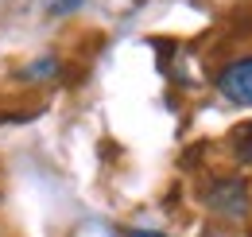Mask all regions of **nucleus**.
I'll return each instance as SVG.
<instances>
[{
  "label": "nucleus",
  "instance_id": "5",
  "mask_svg": "<svg viewBox=\"0 0 252 237\" xmlns=\"http://www.w3.org/2000/svg\"><path fill=\"white\" fill-rule=\"evenodd\" d=\"M241 156H245V159L252 163V140H245V144H241Z\"/></svg>",
  "mask_w": 252,
  "mask_h": 237
},
{
  "label": "nucleus",
  "instance_id": "4",
  "mask_svg": "<svg viewBox=\"0 0 252 237\" xmlns=\"http://www.w3.org/2000/svg\"><path fill=\"white\" fill-rule=\"evenodd\" d=\"M125 237H167V234H156V230H128Z\"/></svg>",
  "mask_w": 252,
  "mask_h": 237
},
{
  "label": "nucleus",
  "instance_id": "2",
  "mask_svg": "<svg viewBox=\"0 0 252 237\" xmlns=\"http://www.w3.org/2000/svg\"><path fill=\"white\" fill-rule=\"evenodd\" d=\"M206 202L225 214V218H241L245 210H249V187L241 183V179H221L210 187V195H206Z\"/></svg>",
  "mask_w": 252,
  "mask_h": 237
},
{
  "label": "nucleus",
  "instance_id": "3",
  "mask_svg": "<svg viewBox=\"0 0 252 237\" xmlns=\"http://www.w3.org/2000/svg\"><path fill=\"white\" fill-rule=\"evenodd\" d=\"M43 74L55 78V74H59V62L47 59V62H32V70H24V78H43Z\"/></svg>",
  "mask_w": 252,
  "mask_h": 237
},
{
  "label": "nucleus",
  "instance_id": "1",
  "mask_svg": "<svg viewBox=\"0 0 252 237\" xmlns=\"http://www.w3.org/2000/svg\"><path fill=\"white\" fill-rule=\"evenodd\" d=\"M218 93L233 105H252V55H241V59L221 66Z\"/></svg>",
  "mask_w": 252,
  "mask_h": 237
}]
</instances>
